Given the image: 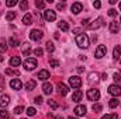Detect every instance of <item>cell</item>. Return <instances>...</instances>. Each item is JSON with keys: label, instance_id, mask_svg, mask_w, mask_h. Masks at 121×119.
I'll return each mask as SVG.
<instances>
[{"label": "cell", "instance_id": "25", "mask_svg": "<svg viewBox=\"0 0 121 119\" xmlns=\"http://www.w3.org/2000/svg\"><path fill=\"white\" fill-rule=\"evenodd\" d=\"M118 105H120V101H118L116 97H114V98H111V99L108 101V107H110V108H117Z\"/></svg>", "mask_w": 121, "mask_h": 119}, {"label": "cell", "instance_id": "26", "mask_svg": "<svg viewBox=\"0 0 121 119\" xmlns=\"http://www.w3.org/2000/svg\"><path fill=\"white\" fill-rule=\"evenodd\" d=\"M23 24H26V25L32 24V16H31V14H26V16L23 17Z\"/></svg>", "mask_w": 121, "mask_h": 119}, {"label": "cell", "instance_id": "48", "mask_svg": "<svg viewBox=\"0 0 121 119\" xmlns=\"http://www.w3.org/2000/svg\"><path fill=\"white\" fill-rule=\"evenodd\" d=\"M56 7H58L59 10H63V8H65V3H58V6H56Z\"/></svg>", "mask_w": 121, "mask_h": 119}, {"label": "cell", "instance_id": "13", "mask_svg": "<svg viewBox=\"0 0 121 119\" xmlns=\"http://www.w3.org/2000/svg\"><path fill=\"white\" fill-rule=\"evenodd\" d=\"M108 28H110V32H111V34H117V32L120 31V24L114 20V21H111V23H110Z\"/></svg>", "mask_w": 121, "mask_h": 119}, {"label": "cell", "instance_id": "50", "mask_svg": "<svg viewBox=\"0 0 121 119\" xmlns=\"http://www.w3.org/2000/svg\"><path fill=\"white\" fill-rule=\"evenodd\" d=\"M85 71V67H78V73H83Z\"/></svg>", "mask_w": 121, "mask_h": 119}, {"label": "cell", "instance_id": "22", "mask_svg": "<svg viewBox=\"0 0 121 119\" xmlns=\"http://www.w3.org/2000/svg\"><path fill=\"white\" fill-rule=\"evenodd\" d=\"M35 87H37V81H35V80H28V81H27V84H26L27 91H32Z\"/></svg>", "mask_w": 121, "mask_h": 119}, {"label": "cell", "instance_id": "18", "mask_svg": "<svg viewBox=\"0 0 121 119\" xmlns=\"http://www.w3.org/2000/svg\"><path fill=\"white\" fill-rule=\"evenodd\" d=\"M9 104H10V97H9V95H6V94H4V95H1V97H0V107L6 108Z\"/></svg>", "mask_w": 121, "mask_h": 119}, {"label": "cell", "instance_id": "57", "mask_svg": "<svg viewBox=\"0 0 121 119\" xmlns=\"http://www.w3.org/2000/svg\"><path fill=\"white\" fill-rule=\"evenodd\" d=\"M120 24H121V18H120Z\"/></svg>", "mask_w": 121, "mask_h": 119}, {"label": "cell", "instance_id": "45", "mask_svg": "<svg viewBox=\"0 0 121 119\" xmlns=\"http://www.w3.org/2000/svg\"><path fill=\"white\" fill-rule=\"evenodd\" d=\"M34 102H35V104H41V102H42V97H35V98H34Z\"/></svg>", "mask_w": 121, "mask_h": 119}, {"label": "cell", "instance_id": "15", "mask_svg": "<svg viewBox=\"0 0 121 119\" xmlns=\"http://www.w3.org/2000/svg\"><path fill=\"white\" fill-rule=\"evenodd\" d=\"M21 64V59L18 58V56H13L11 59H10V66L13 67V69H16V67H18Z\"/></svg>", "mask_w": 121, "mask_h": 119}, {"label": "cell", "instance_id": "1", "mask_svg": "<svg viewBox=\"0 0 121 119\" xmlns=\"http://www.w3.org/2000/svg\"><path fill=\"white\" fill-rule=\"evenodd\" d=\"M76 44H78V46L79 48H83V49H86L87 46H89V36L86 35V34H78L76 35Z\"/></svg>", "mask_w": 121, "mask_h": 119}, {"label": "cell", "instance_id": "17", "mask_svg": "<svg viewBox=\"0 0 121 119\" xmlns=\"http://www.w3.org/2000/svg\"><path fill=\"white\" fill-rule=\"evenodd\" d=\"M82 97H83V92H82L80 90H76V91L72 94V99H73L75 102H79V101H82Z\"/></svg>", "mask_w": 121, "mask_h": 119}, {"label": "cell", "instance_id": "33", "mask_svg": "<svg viewBox=\"0 0 121 119\" xmlns=\"http://www.w3.org/2000/svg\"><path fill=\"white\" fill-rule=\"evenodd\" d=\"M9 118H10L9 112H7L6 109H1V111H0V119H9Z\"/></svg>", "mask_w": 121, "mask_h": 119}, {"label": "cell", "instance_id": "44", "mask_svg": "<svg viewBox=\"0 0 121 119\" xmlns=\"http://www.w3.org/2000/svg\"><path fill=\"white\" fill-rule=\"evenodd\" d=\"M108 16H110V17H116V16H117V10L110 8V10H108Z\"/></svg>", "mask_w": 121, "mask_h": 119}, {"label": "cell", "instance_id": "47", "mask_svg": "<svg viewBox=\"0 0 121 119\" xmlns=\"http://www.w3.org/2000/svg\"><path fill=\"white\" fill-rule=\"evenodd\" d=\"M93 6H94L96 8H100V7H101V3H100V1H94V3H93Z\"/></svg>", "mask_w": 121, "mask_h": 119}, {"label": "cell", "instance_id": "42", "mask_svg": "<svg viewBox=\"0 0 121 119\" xmlns=\"http://www.w3.org/2000/svg\"><path fill=\"white\" fill-rule=\"evenodd\" d=\"M6 51H7V44H6V42H1V44H0V52L3 53V52H6Z\"/></svg>", "mask_w": 121, "mask_h": 119}, {"label": "cell", "instance_id": "35", "mask_svg": "<svg viewBox=\"0 0 121 119\" xmlns=\"http://www.w3.org/2000/svg\"><path fill=\"white\" fill-rule=\"evenodd\" d=\"M35 6H37V8H44V7H45V1L37 0V1H35Z\"/></svg>", "mask_w": 121, "mask_h": 119}, {"label": "cell", "instance_id": "39", "mask_svg": "<svg viewBox=\"0 0 121 119\" xmlns=\"http://www.w3.org/2000/svg\"><path fill=\"white\" fill-rule=\"evenodd\" d=\"M113 79H114L116 83H121V74L120 73H114L113 74Z\"/></svg>", "mask_w": 121, "mask_h": 119}, {"label": "cell", "instance_id": "10", "mask_svg": "<svg viewBox=\"0 0 121 119\" xmlns=\"http://www.w3.org/2000/svg\"><path fill=\"white\" fill-rule=\"evenodd\" d=\"M103 25H104L103 18H101V17H99V18H96L90 25H89V28H90V30H97V28H100V27H103Z\"/></svg>", "mask_w": 121, "mask_h": 119}, {"label": "cell", "instance_id": "43", "mask_svg": "<svg viewBox=\"0 0 121 119\" xmlns=\"http://www.w3.org/2000/svg\"><path fill=\"white\" fill-rule=\"evenodd\" d=\"M58 64H59V62L55 59H51L49 60V66H52V67H58Z\"/></svg>", "mask_w": 121, "mask_h": 119}, {"label": "cell", "instance_id": "31", "mask_svg": "<svg viewBox=\"0 0 121 119\" xmlns=\"http://www.w3.org/2000/svg\"><path fill=\"white\" fill-rule=\"evenodd\" d=\"M101 119H118V115L117 114H106L101 116Z\"/></svg>", "mask_w": 121, "mask_h": 119}, {"label": "cell", "instance_id": "2", "mask_svg": "<svg viewBox=\"0 0 121 119\" xmlns=\"http://www.w3.org/2000/svg\"><path fill=\"white\" fill-rule=\"evenodd\" d=\"M23 66H24V69L27 71H31V70H34L37 67V59L35 58H27V59L24 60Z\"/></svg>", "mask_w": 121, "mask_h": 119}, {"label": "cell", "instance_id": "32", "mask_svg": "<svg viewBox=\"0 0 121 119\" xmlns=\"http://www.w3.org/2000/svg\"><path fill=\"white\" fill-rule=\"evenodd\" d=\"M48 105H49L52 109H56V108L59 107V105H58V102H56L55 99H49V101H48Z\"/></svg>", "mask_w": 121, "mask_h": 119}, {"label": "cell", "instance_id": "38", "mask_svg": "<svg viewBox=\"0 0 121 119\" xmlns=\"http://www.w3.org/2000/svg\"><path fill=\"white\" fill-rule=\"evenodd\" d=\"M23 112H24V107L20 105V107H16V108H14V114L18 115V114H23Z\"/></svg>", "mask_w": 121, "mask_h": 119}, {"label": "cell", "instance_id": "6", "mask_svg": "<svg viewBox=\"0 0 121 119\" xmlns=\"http://www.w3.org/2000/svg\"><path fill=\"white\" fill-rule=\"evenodd\" d=\"M108 92L117 98V97H120L121 95V87L118 86V84H111V86L108 87Z\"/></svg>", "mask_w": 121, "mask_h": 119}, {"label": "cell", "instance_id": "16", "mask_svg": "<svg viewBox=\"0 0 121 119\" xmlns=\"http://www.w3.org/2000/svg\"><path fill=\"white\" fill-rule=\"evenodd\" d=\"M82 10H83L82 3H73V4H72V13H73V14H79Z\"/></svg>", "mask_w": 121, "mask_h": 119}, {"label": "cell", "instance_id": "36", "mask_svg": "<svg viewBox=\"0 0 121 119\" xmlns=\"http://www.w3.org/2000/svg\"><path fill=\"white\" fill-rule=\"evenodd\" d=\"M35 112H37V111H35V108H32V107L27 108V115H28V116H34V115H35Z\"/></svg>", "mask_w": 121, "mask_h": 119}, {"label": "cell", "instance_id": "23", "mask_svg": "<svg viewBox=\"0 0 121 119\" xmlns=\"http://www.w3.org/2000/svg\"><path fill=\"white\" fill-rule=\"evenodd\" d=\"M97 81H99V74H97V73H90V74H89V83H90V84H93V83L96 84Z\"/></svg>", "mask_w": 121, "mask_h": 119}, {"label": "cell", "instance_id": "24", "mask_svg": "<svg viewBox=\"0 0 121 119\" xmlns=\"http://www.w3.org/2000/svg\"><path fill=\"white\" fill-rule=\"evenodd\" d=\"M7 76H18L20 73H18V70L17 69H11V67H9V69H6V71H4Z\"/></svg>", "mask_w": 121, "mask_h": 119}, {"label": "cell", "instance_id": "37", "mask_svg": "<svg viewBox=\"0 0 121 119\" xmlns=\"http://www.w3.org/2000/svg\"><path fill=\"white\" fill-rule=\"evenodd\" d=\"M20 7H21V10H27V7H28V1H27V0L20 1Z\"/></svg>", "mask_w": 121, "mask_h": 119}, {"label": "cell", "instance_id": "53", "mask_svg": "<svg viewBox=\"0 0 121 119\" xmlns=\"http://www.w3.org/2000/svg\"><path fill=\"white\" fill-rule=\"evenodd\" d=\"M55 119H62V116H56V118H55Z\"/></svg>", "mask_w": 121, "mask_h": 119}, {"label": "cell", "instance_id": "52", "mask_svg": "<svg viewBox=\"0 0 121 119\" xmlns=\"http://www.w3.org/2000/svg\"><path fill=\"white\" fill-rule=\"evenodd\" d=\"M3 60H4V58H3V56L0 55V62H3Z\"/></svg>", "mask_w": 121, "mask_h": 119}, {"label": "cell", "instance_id": "27", "mask_svg": "<svg viewBox=\"0 0 121 119\" xmlns=\"http://www.w3.org/2000/svg\"><path fill=\"white\" fill-rule=\"evenodd\" d=\"M58 27H59L62 31H65V32L69 31V24H68L66 21H59V23H58Z\"/></svg>", "mask_w": 121, "mask_h": 119}, {"label": "cell", "instance_id": "4", "mask_svg": "<svg viewBox=\"0 0 121 119\" xmlns=\"http://www.w3.org/2000/svg\"><path fill=\"white\" fill-rule=\"evenodd\" d=\"M87 98L90 99V101H97L99 98H100V91L99 90H94V88H90L87 90Z\"/></svg>", "mask_w": 121, "mask_h": 119}, {"label": "cell", "instance_id": "28", "mask_svg": "<svg viewBox=\"0 0 121 119\" xmlns=\"http://www.w3.org/2000/svg\"><path fill=\"white\" fill-rule=\"evenodd\" d=\"M45 45H47L45 48H47V52H48V53H52V52L55 51V45H54L52 42H49V41H48V42H47Z\"/></svg>", "mask_w": 121, "mask_h": 119}, {"label": "cell", "instance_id": "58", "mask_svg": "<svg viewBox=\"0 0 121 119\" xmlns=\"http://www.w3.org/2000/svg\"><path fill=\"white\" fill-rule=\"evenodd\" d=\"M120 74H121V73H120Z\"/></svg>", "mask_w": 121, "mask_h": 119}, {"label": "cell", "instance_id": "20", "mask_svg": "<svg viewBox=\"0 0 121 119\" xmlns=\"http://www.w3.org/2000/svg\"><path fill=\"white\" fill-rule=\"evenodd\" d=\"M113 58H114L116 60L121 58V46L120 45H117V46L114 48V51H113Z\"/></svg>", "mask_w": 121, "mask_h": 119}, {"label": "cell", "instance_id": "49", "mask_svg": "<svg viewBox=\"0 0 121 119\" xmlns=\"http://www.w3.org/2000/svg\"><path fill=\"white\" fill-rule=\"evenodd\" d=\"M82 24H83L85 27H89V20H83V21H82Z\"/></svg>", "mask_w": 121, "mask_h": 119}, {"label": "cell", "instance_id": "11", "mask_svg": "<svg viewBox=\"0 0 121 119\" xmlns=\"http://www.w3.org/2000/svg\"><path fill=\"white\" fill-rule=\"evenodd\" d=\"M10 87H11L13 90H21L23 83L20 81V79H11V81H10Z\"/></svg>", "mask_w": 121, "mask_h": 119}, {"label": "cell", "instance_id": "14", "mask_svg": "<svg viewBox=\"0 0 121 119\" xmlns=\"http://www.w3.org/2000/svg\"><path fill=\"white\" fill-rule=\"evenodd\" d=\"M58 92H59L60 95H66L69 92V87L66 84H63V83H59L58 84Z\"/></svg>", "mask_w": 121, "mask_h": 119}, {"label": "cell", "instance_id": "54", "mask_svg": "<svg viewBox=\"0 0 121 119\" xmlns=\"http://www.w3.org/2000/svg\"><path fill=\"white\" fill-rule=\"evenodd\" d=\"M68 119H76V118H72V116H69V118H68Z\"/></svg>", "mask_w": 121, "mask_h": 119}, {"label": "cell", "instance_id": "21", "mask_svg": "<svg viewBox=\"0 0 121 119\" xmlns=\"http://www.w3.org/2000/svg\"><path fill=\"white\" fill-rule=\"evenodd\" d=\"M9 45L13 46V48H17V46H20V41H18L16 36H11V38L9 39Z\"/></svg>", "mask_w": 121, "mask_h": 119}, {"label": "cell", "instance_id": "41", "mask_svg": "<svg viewBox=\"0 0 121 119\" xmlns=\"http://www.w3.org/2000/svg\"><path fill=\"white\" fill-rule=\"evenodd\" d=\"M34 53H35V56H42L44 51H42L41 48H37V49H34Z\"/></svg>", "mask_w": 121, "mask_h": 119}, {"label": "cell", "instance_id": "51", "mask_svg": "<svg viewBox=\"0 0 121 119\" xmlns=\"http://www.w3.org/2000/svg\"><path fill=\"white\" fill-rule=\"evenodd\" d=\"M101 77H103V80H107V74H106V73H103Z\"/></svg>", "mask_w": 121, "mask_h": 119}, {"label": "cell", "instance_id": "7", "mask_svg": "<svg viewBox=\"0 0 121 119\" xmlns=\"http://www.w3.org/2000/svg\"><path fill=\"white\" fill-rule=\"evenodd\" d=\"M42 36H44V34H42V31H39V30H32L30 32V38L32 39V41H41L42 39Z\"/></svg>", "mask_w": 121, "mask_h": 119}, {"label": "cell", "instance_id": "55", "mask_svg": "<svg viewBox=\"0 0 121 119\" xmlns=\"http://www.w3.org/2000/svg\"><path fill=\"white\" fill-rule=\"evenodd\" d=\"M120 11H121V1H120Z\"/></svg>", "mask_w": 121, "mask_h": 119}, {"label": "cell", "instance_id": "40", "mask_svg": "<svg viewBox=\"0 0 121 119\" xmlns=\"http://www.w3.org/2000/svg\"><path fill=\"white\" fill-rule=\"evenodd\" d=\"M16 4H17V0H7L6 1V6H9V7H13Z\"/></svg>", "mask_w": 121, "mask_h": 119}, {"label": "cell", "instance_id": "8", "mask_svg": "<svg viewBox=\"0 0 121 119\" xmlns=\"http://www.w3.org/2000/svg\"><path fill=\"white\" fill-rule=\"evenodd\" d=\"M86 111H87V108L85 105H76L75 109H73V112H75L76 116H85L86 115Z\"/></svg>", "mask_w": 121, "mask_h": 119}, {"label": "cell", "instance_id": "3", "mask_svg": "<svg viewBox=\"0 0 121 119\" xmlns=\"http://www.w3.org/2000/svg\"><path fill=\"white\" fill-rule=\"evenodd\" d=\"M69 86H70L72 88H79V87L82 86V79H80L79 76H72V77L69 79Z\"/></svg>", "mask_w": 121, "mask_h": 119}, {"label": "cell", "instance_id": "5", "mask_svg": "<svg viewBox=\"0 0 121 119\" xmlns=\"http://www.w3.org/2000/svg\"><path fill=\"white\" fill-rule=\"evenodd\" d=\"M106 53H107V48H106V45H99L97 49H96V52H94V56H96L97 59H101L103 56H106Z\"/></svg>", "mask_w": 121, "mask_h": 119}, {"label": "cell", "instance_id": "12", "mask_svg": "<svg viewBox=\"0 0 121 119\" xmlns=\"http://www.w3.org/2000/svg\"><path fill=\"white\" fill-rule=\"evenodd\" d=\"M39 80H42V81H45V80H48L49 79V71L48 70H45V69H42V70H39L38 71V76H37Z\"/></svg>", "mask_w": 121, "mask_h": 119}, {"label": "cell", "instance_id": "46", "mask_svg": "<svg viewBox=\"0 0 121 119\" xmlns=\"http://www.w3.org/2000/svg\"><path fill=\"white\" fill-rule=\"evenodd\" d=\"M3 90H4V81H3V79L0 76V91H3Z\"/></svg>", "mask_w": 121, "mask_h": 119}, {"label": "cell", "instance_id": "29", "mask_svg": "<svg viewBox=\"0 0 121 119\" xmlns=\"http://www.w3.org/2000/svg\"><path fill=\"white\" fill-rule=\"evenodd\" d=\"M30 53H31L30 44H24V48H23V55H24V56H28Z\"/></svg>", "mask_w": 121, "mask_h": 119}, {"label": "cell", "instance_id": "34", "mask_svg": "<svg viewBox=\"0 0 121 119\" xmlns=\"http://www.w3.org/2000/svg\"><path fill=\"white\" fill-rule=\"evenodd\" d=\"M91 109H93L94 112H100V111L103 109V107H101V104H93V107H91Z\"/></svg>", "mask_w": 121, "mask_h": 119}, {"label": "cell", "instance_id": "30", "mask_svg": "<svg viewBox=\"0 0 121 119\" xmlns=\"http://www.w3.org/2000/svg\"><path fill=\"white\" fill-rule=\"evenodd\" d=\"M16 17H17V13H16V11H9V13H7V16H6L7 21H13Z\"/></svg>", "mask_w": 121, "mask_h": 119}, {"label": "cell", "instance_id": "19", "mask_svg": "<svg viewBox=\"0 0 121 119\" xmlns=\"http://www.w3.org/2000/svg\"><path fill=\"white\" fill-rule=\"evenodd\" d=\"M42 91H44V94H47V95H51L52 94V84H49V83H44V86H42Z\"/></svg>", "mask_w": 121, "mask_h": 119}, {"label": "cell", "instance_id": "56", "mask_svg": "<svg viewBox=\"0 0 121 119\" xmlns=\"http://www.w3.org/2000/svg\"><path fill=\"white\" fill-rule=\"evenodd\" d=\"M21 119H27V118H21Z\"/></svg>", "mask_w": 121, "mask_h": 119}, {"label": "cell", "instance_id": "9", "mask_svg": "<svg viewBox=\"0 0 121 119\" xmlns=\"http://www.w3.org/2000/svg\"><path fill=\"white\" fill-rule=\"evenodd\" d=\"M44 18L47 21H55L56 20V14H55L54 10H45L44 11Z\"/></svg>", "mask_w": 121, "mask_h": 119}]
</instances>
